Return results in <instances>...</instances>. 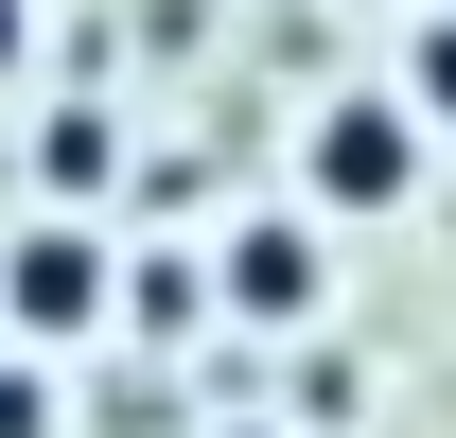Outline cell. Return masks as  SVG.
<instances>
[{
    "label": "cell",
    "mask_w": 456,
    "mask_h": 438,
    "mask_svg": "<svg viewBox=\"0 0 456 438\" xmlns=\"http://www.w3.org/2000/svg\"><path fill=\"white\" fill-rule=\"evenodd\" d=\"M421 141H439V123L403 106V88H334V106L298 123V211H334V228H387L403 193H421Z\"/></svg>",
    "instance_id": "1"
},
{
    "label": "cell",
    "mask_w": 456,
    "mask_h": 438,
    "mask_svg": "<svg viewBox=\"0 0 456 438\" xmlns=\"http://www.w3.org/2000/svg\"><path fill=\"white\" fill-rule=\"evenodd\" d=\"M211 298H228L246 333H298L316 298H334V211H246V228L211 246Z\"/></svg>",
    "instance_id": "2"
},
{
    "label": "cell",
    "mask_w": 456,
    "mask_h": 438,
    "mask_svg": "<svg viewBox=\"0 0 456 438\" xmlns=\"http://www.w3.org/2000/svg\"><path fill=\"white\" fill-rule=\"evenodd\" d=\"M106 298H123L106 228H18V246H0V316H18V333H88Z\"/></svg>",
    "instance_id": "3"
},
{
    "label": "cell",
    "mask_w": 456,
    "mask_h": 438,
    "mask_svg": "<svg viewBox=\"0 0 456 438\" xmlns=\"http://www.w3.org/2000/svg\"><path fill=\"white\" fill-rule=\"evenodd\" d=\"M403 106H421V123H439V141H456V0H439V18H421V36H403Z\"/></svg>",
    "instance_id": "4"
},
{
    "label": "cell",
    "mask_w": 456,
    "mask_h": 438,
    "mask_svg": "<svg viewBox=\"0 0 456 438\" xmlns=\"http://www.w3.org/2000/svg\"><path fill=\"white\" fill-rule=\"evenodd\" d=\"M36 421H53V403H36V369H0V438H36Z\"/></svg>",
    "instance_id": "5"
},
{
    "label": "cell",
    "mask_w": 456,
    "mask_h": 438,
    "mask_svg": "<svg viewBox=\"0 0 456 438\" xmlns=\"http://www.w3.org/2000/svg\"><path fill=\"white\" fill-rule=\"evenodd\" d=\"M18 53H36V0H0V70H18Z\"/></svg>",
    "instance_id": "6"
}]
</instances>
